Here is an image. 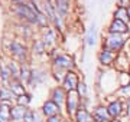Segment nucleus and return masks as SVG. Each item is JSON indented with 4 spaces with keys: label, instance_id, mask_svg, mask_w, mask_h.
Wrapping results in <instances>:
<instances>
[{
    "label": "nucleus",
    "instance_id": "obj_1",
    "mask_svg": "<svg viewBox=\"0 0 130 122\" xmlns=\"http://www.w3.org/2000/svg\"><path fill=\"white\" fill-rule=\"evenodd\" d=\"M127 39H129V35H117V33L106 32V35L103 36L101 47L103 49H108L111 52H116V53H120L127 45Z\"/></svg>",
    "mask_w": 130,
    "mask_h": 122
},
{
    "label": "nucleus",
    "instance_id": "obj_2",
    "mask_svg": "<svg viewBox=\"0 0 130 122\" xmlns=\"http://www.w3.org/2000/svg\"><path fill=\"white\" fill-rule=\"evenodd\" d=\"M29 47L22 42V39H10L7 53L9 57L18 60L19 63H29Z\"/></svg>",
    "mask_w": 130,
    "mask_h": 122
},
{
    "label": "nucleus",
    "instance_id": "obj_3",
    "mask_svg": "<svg viewBox=\"0 0 130 122\" xmlns=\"http://www.w3.org/2000/svg\"><path fill=\"white\" fill-rule=\"evenodd\" d=\"M12 13L19 17L22 23H28L30 26H38V13H35L28 5H13Z\"/></svg>",
    "mask_w": 130,
    "mask_h": 122
},
{
    "label": "nucleus",
    "instance_id": "obj_4",
    "mask_svg": "<svg viewBox=\"0 0 130 122\" xmlns=\"http://www.w3.org/2000/svg\"><path fill=\"white\" fill-rule=\"evenodd\" d=\"M51 68L61 69V71H75L77 69V63H75L74 57L68 55V53H59L56 57L51 60Z\"/></svg>",
    "mask_w": 130,
    "mask_h": 122
},
{
    "label": "nucleus",
    "instance_id": "obj_5",
    "mask_svg": "<svg viewBox=\"0 0 130 122\" xmlns=\"http://www.w3.org/2000/svg\"><path fill=\"white\" fill-rule=\"evenodd\" d=\"M81 106V98L77 90H71L68 92V96H67V105H65V116L67 119H74L77 111Z\"/></svg>",
    "mask_w": 130,
    "mask_h": 122
},
{
    "label": "nucleus",
    "instance_id": "obj_6",
    "mask_svg": "<svg viewBox=\"0 0 130 122\" xmlns=\"http://www.w3.org/2000/svg\"><path fill=\"white\" fill-rule=\"evenodd\" d=\"M42 42L45 43V46H46L48 52H51L52 49H55L56 45H58V38H59L61 33L56 30L54 26H48V27L42 29Z\"/></svg>",
    "mask_w": 130,
    "mask_h": 122
},
{
    "label": "nucleus",
    "instance_id": "obj_7",
    "mask_svg": "<svg viewBox=\"0 0 130 122\" xmlns=\"http://www.w3.org/2000/svg\"><path fill=\"white\" fill-rule=\"evenodd\" d=\"M67 96H68V92L64 89L62 85H58V86H54L51 89V94H49V99H52L54 102L62 109V113L65 116V105H67ZM67 118V116H65Z\"/></svg>",
    "mask_w": 130,
    "mask_h": 122
},
{
    "label": "nucleus",
    "instance_id": "obj_8",
    "mask_svg": "<svg viewBox=\"0 0 130 122\" xmlns=\"http://www.w3.org/2000/svg\"><path fill=\"white\" fill-rule=\"evenodd\" d=\"M117 55L119 53H116V52H111L108 49H103L101 47L97 55V60L101 66V69H111L117 59Z\"/></svg>",
    "mask_w": 130,
    "mask_h": 122
},
{
    "label": "nucleus",
    "instance_id": "obj_9",
    "mask_svg": "<svg viewBox=\"0 0 130 122\" xmlns=\"http://www.w3.org/2000/svg\"><path fill=\"white\" fill-rule=\"evenodd\" d=\"M107 106V111H108V115L111 119H120L121 116H124V101L120 98H114L111 99L110 102L106 105Z\"/></svg>",
    "mask_w": 130,
    "mask_h": 122
},
{
    "label": "nucleus",
    "instance_id": "obj_10",
    "mask_svg": "<svg viewBox=\"0 0 130 122\" xmlns=\"http://www.w3.org/2000/svg\"><path fill=\"white\" fill-rule=\"evenodd\" d=\"M79 82H81V78H79L78 72L77 71H68L67 75H65V79L62 82V86L67 92H71V90H77Z\"/></svg>",
    "mask_w": 130,
    "mask_h": 122
},
{
    "label": "nucleus",
    "instance_id": "obj_11",
    "mask_svg": "<svg viewBox=\"0 0 130 122\" xmlns=\"http://www.w3.org/2000/svg\"><path fill=\"white\" fill-rule=\"evenodd\" d=\"M49 76V72H46L43 68H35L32 69V75H30V80H29V85L30 88H36L39 85L45 83Z\"/></svg>",
    "mask_w": 130,
    "mask_h": 122
},
{
    "label": "nucleus",
    "instance_id": "obj_12",
    "mask_svg": "<svg viewBox=\"0 0 130 122\" xmlns=\"http://www.w3.org/2000/svg\"><path fill=\"white\" fill-rule=\"evenodd\" d=\"M107 32L108 33H117V35H129L130 33V24L119 19L110 20V23L107 26Z\"/></svg>",
    "mask_w": 130,
    "mask_h": 122
},
{
    "label": "nucleus",
    "instance_id": "obj_13",
    "mask_svg": "<svg viewBox=\"0 0 130 122\" xmlns=\"http://www.w3.org/2000/svg\"><path fill=\"white\" fill-rule=\"evenodd\" d=\"M42 113H43V116L46 118H52V116H58V115H62L64 116V113H62V109L56 105L52 99H46L45 102L42 103V108H41Z\"/></svg>",
    "mask_w": 130,
    "mask_h": 122
},
{
    "label": "nucleus",
    "instance_id": "obj_14",
    "mask_svg": "<svg viewBox=\"0 0 130 122\" xmlns=\"http://www.w3.org/2000/svg\"><path fill=\"white\" fill-rule=\"evenodd\" d=\"M93 113V122H111L113 119L108 115V111H107V106L103 105V103H98L93 108L91 111Z\"/></svg>",
    "mask_w": 130,
    "mask_h": 122
},
{
    "label": "nucleus",
    "instance_id": "obj_15",
    "mask_svg": "<svg viewBox=\"0 0 130 122\" xmlns=\"http://www.w3.org/2000/svg\"><path fill=\"white\" fill-rule=\"evenodd\" d=\"M117 72H130V60L126 52H120L117 55V59L113 66Z\"/></svg>",
    "mask_w": 130,
    "mask_h": 122
},
{
    "label": "nucleus",
    "instance_id": "obj_16",
    "mask_svg": "<svg viewBox=\"0 0 130 122\" xmlns=\"http://www.w3.org/2000/svg\"><path fill=\"white\" fill-rule=\"evenodd\" d=\"M28 111H29L28 106H22V105L14 103L12 106V122H25Z\"/></svg>",
    "mask_w": 130,
    "mask_h": 122
},
{
    "label": "nucleus",
    "instance_id": "obj_17",
    "mask_svg": "<svg viewBox=\"0 0 130 122\" xmlns=\"http://www.w3.org/2000/svg\"><path fill=\"white\" fill-rule=\"evenodd\" d=\"M14 102H0V122H12V106Z\"/></svg>",
    "mask_w": 130,
    "mask_h": 122
},
{
    "label": "nucleus",
    "instance_id": "obj_18",
    "mask_svg": "<svg viewBox=\"0 0 130 122\" xmlns=\"http://www.w3.org/2000/svg\"><path fill=\"white\" fill-rule=\"evenodd\" d=\"M72 122H93V113L87 106L81 105L79 109L77 111V113H75Z\"/></svg>",
    "mask_w": 130,
    "mask_h": 122
},
{
    "label": "nucleus",
    "instance_id": "obj_19",
    "mask_svg": "<svg viewBox=\"0 0 130 122\" xmlns=\"http://www.w3.org/2000/svg\"><path fill=\"white\" fill-rule=\"evenodd\" d=\"M54 2H55L58 14H59L61 17L67 19L68 14H70V10H71V0H54Z\"/></svg>",
    "mask_w": 130,
    "mask_h": 122
},
{
    "label": "nucleus",
    "instance_id": "obj_20",
    "mask_svg": "<svg viewBox=\"0 0 130 122\" xmlns=\"http://www.w3.org/2000/svg\"><path fill=\"white\" fill-rule=\"evenodd\" d=\"M10 80H12V75H10V71L7 68V63L0 59V85L7 86L10 83Z\"/></svg>",
    "mask_w": 130,
    "mask_h": 122
},
{
    "label": "nucleus",
    "instance_id": "obj_21",
    "mask_svg": "<svg viewBox=\"0 0 130 122\" xmlns=\"http://www.w3.org/2000/svg\"><path fill=\"white\" fill-rule=\"evenodd\" d=\"M6 63H7V68H9V71H10L12 79H19V78H20L22 63H19L18 60H14L12 57H7V59H6Z\"/></svg>",
    "mask_w": 130,
    "mask_h": 122
},
{
    "label": "nucleus",
    "instance_id": "obj_22",
    "mask_svg": "<svg viewBox=\"0 0 130 122\" xmlns=\"http://www.w3.org/2000/svg\"><path fill=\"white\" fill-rule=\"evenodd\" d=\"M7 86H9V89L12 90L14 95H16V98H18V96H20V95H23L25 92H28V90H26V85L22 83L19 79H12V80H10V83L7 85Z\"/></svg>",
    "mask_w": 130,
    "mask_h": 122
},
{
    "label": "nucleus",
    "instance_id": "obj_23",
    "mask_svg": "<svg viewBox=\"0 0 130 122\" xmlns=\"http://www.w3.org/2000/svg\"><path fill=\"white\" fill-rule=\"evenodd\" d=\"M46 52H48V49L45 46V43L42 42V39H33L32 49H30L32 55H35V56H43Z\"/></svg>",
    "mask_w": 130,
    "mask_h": 122
},
{
    "label": "nucleus",
    "instance_id": "obj_24",
    "mask_svg": "<svg viewBox=\"0 0 130 122\" xmlns=\"http://www.w3.org/2000/svg\"><path fill=\"white\" fill-rule=\"evenodd\" d=\"M97 43V29H95V24H91L90 29L85 33V38H84V45L85 46H94Z\"/></svg>",
    "mask_w": 130,
    "mask_h": 122
},
{
    "label": "nucleus",
    "instance_id": "obj_25",
    "mask_svg": "<svg viewBox=\"0 0 130 122\" xmlns=\"http://www.w3.org/2000/svg\"><path fill=\"white\" fill-rule=\"evenodd\" d=\"M46 118L43 116L42 111H36V109H29L25 118V122H45Z\"/></svg>",
    "mask_w": 130,
    "mask_h": 122
},
{
    "label": "nucleus",
    "instance_id": "obj_26",
    "mask_svg": "<svg viewBox=\"0 0 130 122\" xmlns=\"http://www.w3.org/2000/svg\"><path fill=\"white\" fill-rule=\"evenodd\" d=\"M113 19H119L123 20L126 23L130 24V17H129V10L126 7H120V6H116V9L113 12Z\"/></svg>",
    "mask_w": 130,
    "mask_h": 122
},
{
    "label": "nucleus",
    "instance_id": "obj_27",
    "mask_svg": "<svg viewBox=\"0 0 130 122\" xmlns=\"http://www.w3.org/2000/svg\"><path fill=\"white\" fill-rule=\"evenodd\" d=\"M5 101L14 102V101H16V95L9 89V86L0 85V102H5Z\"/></svg>",
    "mask_w": 130,
    "mask_h": 122
},
{
    "label": "nucleus",
    "instance_id": "obj_28",
    "mask_svg": "<svg viewBox=\"0 0 130 122\" xmlns=\"http://www.w3.org/2000/svg\"><path fill=\"white\" fill-rule=\"evenodd\" d=\"M30 75H32V68H30L28 63H22V69H20V78H19V80L28 86L29 80H30Z\"/></svg>",
    "mask_w": 130,
    "mask_h": 122
},
{
    "label": "nucleus",
    "instance_id": "obj_29",
    "mask_svg": "<svg viewBox=\"0 0 130 122\" xmlns=\"http://www.w3.org/2000/svg\"><path fill=\"white\" fill-rule=\"evenodd\" d=\"M114 95H116V98H120V99H123V101L130 99V85H123V86H119Z\"/></svg>",
    "mask_w": 130,
    "mask_h": 122
},
{
    "label": "nucleus",
    "instance_id": "obj_30",
    "mask_svg": "<svg viewBox=\"0 0 130 122\" xmlns=\"http://www.w3.org/2000/svg\"><path fill=\"white\" fill-rule=\"evenodd\" d=\"M30 102H32V94H29V92H25L23 95L18 96L16 101H14L16 105H22V106H28V108L30 105Z\"/></svg>",
    "mask_w": 130,
    "mask_h": 122
},
{
    "label": "nucleus",
    "instance_id": "obj_31",
    "mask_svg": "<svg viewBox=\"0 0 130 122\" xmlns=\"http://www.w3.org/2000/svg\"><path fill=\"white\" fill-rule=\"evenodd\" d=\"M51 75H52V78L58 82V85H62V82H64V79H65V75H67V72L61 71V69L51 68Z\"/></svg>",
    "mask_w": 130,
    "mask_h": 122
},
{
    "label": "nucleus",
    "instance_id": "obj_32",
    "mask_svg": "<svg viewBox=\"0 0 130 122\" xmlns=\"http://www.w3.org/2000/svg\"><path fill=\"white\" fill-rule=\"evenodd\" d=\"M77 92H78V95H79V98L81 99H87L88 98V85H87V82H85L84 79H81L78 88H77Z\"/></svg>",
    "mask_w": 130,
    "mask_h": 122
},
{
    "label": "nucleus",
    "instance_id": "obj_33",
    "mask_svg": "<svg viewBox=\"0 0 130 122\" xmlns=\"http://www.w3.org/2000/svg\"><path fill=\"white\" fill-rule=\"evenodd\" d=\"M67 118L62 116V115H58V116H52V118H48L45 122H64Z\"/></svg>",
    "mask_w": 130,
    "mask_h": 122
},
{
    "label": "nucleus",
    "instance_id": "obj_34",
    "mask_svg": "<svg viewBox=\"0 0 130 122\" xmlns=\"http://www.w3.org/2000/svg\"><path fill=\"white\" fill-rule=\"evenodd\" d=\"M124 109H126L124 115L130 119V99H126L124 101Z\"/></svg>",
    "mask_w": 130,
    "mask_h": 122
},
{
    "label": "nucleus",
    "instance_id": "obj_35",
    "mask_svg": "<svg viewBox=\"0 0 130 122\" xmlns=\"http://www.w3.org/2000/svg\"><path fill=\"white\" fill-rule=\"evenodd\" d=\"M12 5H28L29 0H9Z\"/></svg>",
    "mask_w": 130,
    "mask_h": 122
},
{
    "label": "nucleus",
    "instance_id": "obj_36",
    "mask_svg": "<svg viewBox=\"0 0 130 122\" xmlns=\"http://www.w3.org/2000/svg\"><path fill=\"white\" fill-rule=\"evenodd\" d=\"M29 2H32V3H35L36 6H39V7H42V3H43V0H29Z\"/></svg>",
    "mask_w": 130,
    "mask_h": 122
},
{
    "label": "nucleus",
    "instance_id": "obj_37",
    "mask_svg": "<svg viewBox=\"0 0 130 122\" xmlns=\"http://www.w3.org/2000/svg\"><path fill=\"white\" fill-rule=\"evenodd\" d=\"M64 122H68V119H65V121H64Z\"/></svg>",
    "mask_w": 130,
    "mask_h": 122
},
{
    "label": "nucleus",
    "instance_id": "obj_38",
    "mask_svg": "<svg viewBox=\"0 0 130 122\" xmlns=\"http://www.w3.org/2000/svg\"><path fill=\"white\" fill-rule=\"evenodd\" d=\"M129 122H130V121H129Z\"/></svg>",
    "mask_w": 130,
    "mask_h": 122
}]
</instances>
